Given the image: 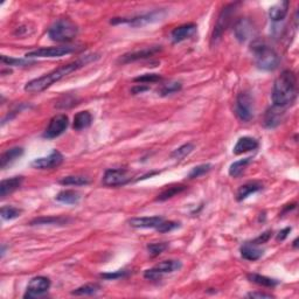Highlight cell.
Returning <instances> with one entry per match:
<instances>
[{"instance_id": "1", "label": "cell", "mask_w": 299, "mask_h": 299, "mask_svg": "<svg viewBox=\"0 0 299 299\" xmlns=\"http://www.w3.org/2000/svg\"><path fill=\"white\" fill-rule=\"evenodd\" d=\"M98 59H100L98 54H89V55L80 57V59L74 61V62L64 64V66L57 68V69L50 71V73L43 75L41 77H37V79H34L29 81V82H27L25 86V91L32 94L41 93V91L52 87L54 83L59 82V81L64 79V77L68 76L69 74L81 69V68L86 67L87 64L94 62V61Z\"/></svg>"}, {"instance_id": "2", "label": "cell", "mask_w": 299, "mask_h": 299, "mask_svg": "<svg viewBox=\"0 0 299 299\" xmlns=\"http://www.w3.org/2000/svg\"><path fill=\"white\" fill-rule=\"evenodd\" d=\"M297 96V76L292 70L282 71L274 83L273 103L275 107L287 108L294 103Z\"/></svg>"}, {"instance_id": "3", "label": "cell", "mask_w": 299, "mask_h": 299, "mask_svg": "<svg viewBox=\"0 0 299 299\" xmlns=\"http://www.w3.org/2000/svg\"><path fill=\"white\" fill-rule=\"evenodd\" d=\"M251 52L254 54L255 63L262 70H275L280 66V55L266 42L255 40L251 43Z\"/></svg>"}, {"instance_id": "4", "label": "cell", "mask_w": 299, "mask_h": 299, "mask_svg": "<svg viewBox=\"0 0 299 299\" xmlns=\"http://www.w3.org/2000/svg\"><path fill=\"white\" fill-rule=\"evenodd\" d=\"M79 34V27L70 19H60L48 29V36L55 42H70Z\"/></svg>"}, {"instance_id": "5", "label": "cell", "mask_w": 299, "mask_h": 299, "mask_svg": "<svg viewBox=\"0 0 299 299\" xmlns=\"http://www.w3.org/2000/svg\"><path fill=\"white\" fill-rule=\"evenodd\" d=\"M237 5H239V2H233V4L224 6V7L222 8V11L220 12L219 16H217L215 26H214L212 39H210L212 46L216 45V43L220 41L221 37H222V35H223V33L226 32V29L228 28L230 23H232V20L236 13Z\"/></svg>"}, {"instance_id": "6", "label": "cell", "mask_w": 299, "mask_h": 299, "mask_svg": "<svg viewBox=\"0 0 299 299\" xmlns=\"http://www.w3.org/2000/svg\"><path fill=\"white\" fill-rule=\"evenodd\" d=\"M255 114V101L248 91H242L237 95L235 102V115L241 122H249L253 120Z\"/></svg>"}, {"instance_id": "7", "label": "cell", "mask_w": 299, "mask_h": 299, "mask_svg": "<svg viewBox=\"0 0 299 299\" xmlns=\"http://www.w3.org/2000/svg\"><path fill=\"white\" fill-rule=\"evenodd\" d=\"M164 9H155V11L144 13V14L132 16V18H114L111 20V23L117 25V23H128L132 27H142L149 23H153L160 20L165 16Z\"/></svg>"}, {"instance_id": "8", "label": "cell", "mask_w": 299, "mask_h": 299, "mask_svg": "<svg viewBox=\"0 0 299 299\" xmlns=\"http://www.w3.org/2000/svg\"><path fill=\"white\" fill-rule=\"evenodd\" d=\"M181 268V262L175 260L162 261L151 269L145 270L144 277L149 281H160L165 275L178 271Z\"/></svg>"}, {"instance_id": "9", "label": "cell", "mask_w": 299, "mask_h": 299, "mask_svg": "<svg viewBox=\"0 0 299 299\" xmlns=\"http://www.w3.org/2000/svg\"><path fill=\"white\" fill-rule=\"evenodd\" d=\"M79 49L77 46H60V47H48V48H39L32 50L26 54L27 59H35V57H61L68 54H71Z\"/></svg>"}, {"instance_id": "10", "label": "cell", "mask_w": 299, "mask_h": 299, "mask_svg": "<svg viewBox=\"0 0 299 299\" xmlns=\"http://www.w3.org/2000/svg\"><path fill=\"white\" fill-rule=\"evenodd\" d=\"M50 288V281L48 277L45 276H37L30 280V282L27 285L26 292L23 295L25 299H33L39 298L45 296L48 292Z\"/></svg>"}, {"instance_id": "11", "label": "cell", "mask_w": 299, "mask_h": 299, "mask_svg": "<svg viewBox=\"0 0 299 299\" xmlns=\"http://www.w3.org/2000/svg\"><path fill=\"white\" fill-rule=\"evenodd\" d=\"M129 172L124 168H109L103 175V185L107 187L123 186L130 181Z\"/></svg>"}, {"instance_id": "12", "label": "cell", "mask_w": 299, "mask_h": 299, "mask_svg": "<svg viewBox=\"0 0 299 299\" xmlns=\"http://www.w3.org/2000/svg\"><path fill=\"white\" fill-rule=\"evenodd\" d=\"M68 124H69V120H68L66 115H56L55 117H53L50 120L48 127H47L45 134H43V137L47 139H54L59 137V136L62 135L67 130Z\"/></svg>"}, {"instance_id": "13", "label": "cell", "mask_w": 299, "mask_h": 299, "mask_svg": "<svg viewBox=\"0 0 299 299\" xmlns=\"http://www.w3.org/2000/svg\"><path fill=\"white\" fill-rule=\"evenodd\" d=\"M256 28H255L254 22L248 18L239 19L234 25V34L240 42H246L251 40L255 36Z\"/></svg>"}, {"instance_id": "14", "label": "cell", "mask_w": 299, "mask_h": 299, "mask_svg": "<svg viewBox=\"0 0 299 299\" xmlns=\"http://www.w3.org/2000/svg\"><path fill=\"white\" fill-rule=\"evenodd\" d=\"M63 161V155L61 154L60 151L54 150V151L47 157L36 158L32 161V165L34 168L37 169H52L55 168L57 166H60Z\"/></svg>"}, {"instance_id": "15", "label": "cell", "mask_w": 299, "mask_h": 299, "mask_svg": "<svg viewBox=\"0 0 299 299\" xmlns=\"http://www.w3.org/2000/svg\"><path fill=\"white\" fill-rule=\"evenodd\" d=\"M160 50H161V46L148 47V48L137 50V52H131V53L124 54L123 56L120 57V62L122 64H127V63L135 62V61H138V60L148 59V57L153 56L154 54L160 52Z\"/></svg>"}, {"instance_id": "16", "label": "cell", "mask_w": 299, "mask_h": 299, "mask_svg": "<svg viewBox=\"0 0 299 299\" xmlns=\"http://www.w3.org/2000/svg\"><path fill=\"white\" fill-rule=\"evenodd\" d=\"M284 120V108L270 107L264 114L263 124L268 129H275L280 125Z\"/></svg>"}, {"instance_id": "17", "label": "cell", "mask_w": 299, "mask_h": 299, "mask_svg": "<svg viewBox=\"0 0 299 299\" xmlns=\"http://www.w3.org/2000/svg\"><path fill=\"white\" fill-rule=\"evenodd\" d=\"M196 28L198 27H196L195 23H185V25L176 27L171 33V39L173 43L182 42L185 40L189 39V37H192L196 33Z\"/></svg>"}, {"instance_id": "18", "label": "cell", "mask_w": 299, "mask_h": 299, "mask_svg": "<svg viewBox=\"0 0 299 299\" xmlns=\"http://www.w3.org/2000/svg\"><path fill=\"white\" fill-rule=\"evenodd\" d=\"M164 219L161 216H143L129 220V224L134 228H157Z\"/></svg>"}, {"instance_id": "19", "label": "cell", "mask_w": 299, "mask_h": 299, "mask_svg": "<svg viewBox=\"0 0 299 299\" xmlns=\"http://www.w3.org/2000/svg\"><path fill=\"white\" fill-rule=\"evenodd\" d=\"M23 181V176L21 175H16V176H12L9 179H5L2 180L1 183H0V196L2 199L6 198L8 194H11L16 189L21 186V183Z\"/></svg>"}, {"instance_id": "20", "label": "cell", "mask_w": 299, "mask_h": 299, "mask_svg": "<svg viewBox=\"0 0 299 299\" xmlns=\"http://www.w3.org/2000/svg\"><path fill=\"white\" fill-rule=\"evenodd\" d=\"M263 189V183L261 181H249L244 183L239 188V191L236 193V200L237 201H243L248 196L257 193Z\"/></svg>"}, {"instance_id": "21", "label": "cell", "mask_w": 299, "mask_h": 299, "mask_svg": "<svg viewBox=\"0 0 299 299\" xmlns=\"http://www.w3.org/2000/svg\"><path fill=\"white\" fill-rule=\"evenodd\" d=\"M258 148V142L256 139L253 137H241L239 141H237L236 145L234 146L233 152L235 154H243L247 153V152L254 151Z\"/></svg>"}, {"instance_id": "22", "label": "cell", "mask_w": 299, "mask_h": 299, "mask_svg": "<svg viewBox=\"0 0 299 299\" xmlns=\"http://www.w3.org/2000/svg\"><path fill=\"white\" fill-rule=\"evenodd\" d=\"M289 6H290V2L289 1H281L275 4L274 6H271L269 9L270 19L273 20L274 22L283 21L285 16L288 15Z\"/></svg>"}, {"instance_id": "23", "label": "cell", "mask_w": 299, "mask_h": 299, "mask_svg": "<svg viewBox=\"0 0 299 299\" xmlns=\"http://www.w3.org/2000/svg\"><path fill=\"white\" fill-rule=\"evenodd\" d=\"M22 154L23 149L19 148V146L7 150V151L4 152V153L1 154V157H0V167H1V169H5L8 165H11L16 159L21 157Z\"/></svg>"}, {"instance_id": "24", "label": "cell", "mask_w": 299, "mask_h": 299, "mask_svg": "<svg viewBox=\"0 0 299 299\" xmlns=\"http://www.w3.org/2000/svg\"><path fill=\"white\" fill-rule=\"evenodd\" d=\"M93 122V116L89 111H80L75 115L74 122H73V128L74 130L80 131L83 129L89 128Z\"/></svg>"}, {"instance_id": "25", "label": "cell", "mask_w": 299, "mask_h": 299, "mask_svg": "<svg viewBox=\"0 0 299 299\" xmlns=\"http://www.w3.org/2000/svg\"><path fill=\"white\" fill-rule=\"evenodd\" d=\"M55 200L66 203V205H77L81 200V195L79 192L73 191V189H66V191H61L55 196Z\"/></svg>"}, {"instance_id": "26", "label": "cell", "mask_w": 299, "mask_h": 299, "mask_svg": "<svg viewBox=\"0 0 299 299\" xmlns=\"http://www.w3.org/2000/svg\"><path fill=\"white\" fill-rule=\"evenodd\" d=\"M241 256H242L244 260L247 261H257L263 256V250L258 249L256 246L251 243H247L241 248Z\"/></svg>"}, {"instance_id": "27", "label": "cell", "mask_w": 299, "mask_h": 299, "mask_svg": "<svg viewBox=\"0 0 299 299\" xmlns=\"http://www.w3.org/2000/svg\"><path fill=\"white\" fill-rule=\"evenodd\" d=\"M247 277H248V280L251 282V283L261 285V287L274 288V287H276V285L280 284V282H278L277 280H274V278H270L267 276H262V275H260V274H249Z\"/></svg>"}, {"instance_id": "28", "label": "cell", "mask_w": 299, "mask_h": 299, "mask_svg": "<svg viewBox=\"0 0 299 299\" xmlns=\"http://www.w3.org/2000/svg\"><path fill=\"white\" fill-rule=\"evenodd\" d=\"M186 189H187V186L181 185V183H179V185L169 186L166 189H164V191H162L160 194L158 195L157 201H166V200L172 199L173 196L180 194V193L186 191Z\"/></svg>"}, {"instance_id": "29", "label": "cell", "mask_w": 299, "mask_h": 299, "mask_svg": "<svg viewBox=\"0 0 299 299\" xmlns=\"http://www.w3.org/2000/svg\"><path fill=\"white\" fill-rule=\"evenodd\" d=\"M59 183L63 186H86L90 183V179L83 175H68L59 180Z\"/></svg>"}, {"instance_id": "30", "label": "cell", "mask_w": 299, "mask_h": 299, "mask_svg": "<svg viewBox=\"0 0 299 299\" xmlns=\"http://www.w3.org/2000/svg\"><path fill=\"white\" fill-rule=\"evenodd\" d=\"M69 222V220L66 219V217H61V216H48V217H39V219H34L33 221H30V226H43V224H60V226H63Z\"/></svg>"}, {"instance_id": "31", "label": "cell", "mask_w": 299, "mask_h": 299, "mask_svg": "<svg viewBox=\"0 0 299 299\" xmlns=\"http://www.w3.org/2000/svg\"><path fill=\"white\" fill-rule=\"evenodd\" d=\"M250 162H251V158H244V159H241V160L233 162L229 167V175L233 176V178L240 176Z\"/></svg>"}, {"instance_id": "32", "label": "cell", "mask_w": 299, "mask_h": 299, "mask_svg": "<svg viewBox=\"0 0 299 299\" xmlns=\"http://www.w3.org/2000/svg\"><path fill=\"white\" fill-rule=\"evenodd\" d=\"M181 88L182 84L178 82V81H171V82L162 84L160 89L158 90V94L160 95V96H168V95L178 93V91L181 90Z\"/></svg>"}, {"instance_id": "33", "label": "cell", "mask_w": 299, "mask_h": 299, "mask_svg": "<svg viewBox=\"0 0 299 299\" xmlns=\"http://www.w3.org/2000/svg\"><path fill=\"white\" fill-rule=\"evenodd\" d=\"M101 287L98 284H86L82 285V287L77 288L76 290H74L71 292L73 296H91L95 295L96 292L100 291Z\"/></svg>"}, {"instance_id": "34", "label": "cell", "mask_w": 299, "mask_h": 299, "mask_svg": "<svg viewBox=\"0 0 299 299\" xmlns=\"http://www.w3.org/2000/svg\"><path fill=\"white\" fill-rule=\"evenodd\" d=\"M193 150H194V145L192 143H187V144H183L180 148L175 149L171 153V157L174 159H183L191 153Z\"/></svg>"}, {"instance_id": "35", "label": "cell", "mask_w": 299, "mask_h": 299, "mask_svg": "<svg viewBox=\"0 0 299 299\" xmlns=\"http://www.w3.org/2000/svg\"><path fill=\"white\" fill-rule=\"evenodd\" d=\"M0 213H1V217L4 220H13V219H16V217H19L20 214L22 213V210L12 206H4L1 207Z\"/></svg>"}, {"instance_id": "36", "label": "cell", "mask_w": 299, "mask_h": 299, "mask_svg": "<svg viewBox=\"0 0 299 299\" xmlns=\"http://www.w3.org/2000/svg\"><path fill=\"white\" fill-rule=\"evenodd\" d=\"M210 169H212V165L210 164H202V165L195 166V167H193L192 171L188 173V178L189 179L199 178V176L205 175L206 173H208Z\"/></svg>"}, {"instance_id": "37", "label": "cell", "mask_w": 299, "mask_h": 299, "mask_svg": "<svg viewBox=\"0 0 299 299\" xmlns=\"http://www.w3.org/2000/svg\"><path fill=\"white\" fill-rule=\"evenodd\" d=\"M1 62L7 66H14V67H22V66H29L34 62H30L29 60H23V59H14V57H9L6 55H1Z\"/></svg>"}, {"instance_id": "38", "label": "cell", "mask_w": 299, "mask_h": 299, "mask_svg": "<svg viewBox=\"0 0 299 299\" xmlns=\"http://www.w3.org/2000/svg\"><path fill=\"white\" fill-rule=\"evenodd\" d=\"M167 248H168V244L165 243V242L150 243L148 246V251L152 257H157L161 253H164V251L167 249Z\"/></svg>"}, {"instance_id": "39", "label": "cell", "mask_w": 299, "mask_h": 299, "mask_svg": "<svg viewBox=\"0 0 299 299\" xmlns=\"http://www.w3.org/2000/svg\"><path fill=\"white\" fill-rule=\"evenodd\" d=\"M179 227H180L179 222H175V221H165L164 220L160 224H159L157 228H155V230L159 233H168L176 228H179Z\"/></svg>"}, {"instance_id": "40", "label": "cell", "mask_w": 299, "mask_h": 299, "mask_svg": "<svg viewBox=\"0 0 299 299\" xmlns=\"http://www.w3.org/2000/svg\"><path fill=\"white\" fill-rule=\"evenodd\" d=\"M161 80V76L159 74H144L142 76L136 77L134 80L137 83H154Z\"/></svg>"}, {"instance_id": "41", "label": "cell", "mask_w": 299, "mask_h": 299, "mask_svg": "<svg viewBox=\"0 0 299 299\" xmlns=\"http://www.w3.org/2000/svg\"><path fill=\"white\" fill-rule=\"evenodd\" d=\"M128 275V271L125 270H118V271H115V273H109V274H102L101 277L102 278H105V280H109V281H114V280H117V278H122L124 276H127Z\"/></svg>"}, {"instance_id": "42", "label": "cell", "mask_w": 299, "mask_h": 299, "mask_svg": "<svg viewBox=\"0 0 299 299\" xmlns=\"http://www.w3.org/2000/svg\"><path fill=\"white\" fill-rule=\"evenodd\" d=\"M76 97H73V96H68V97H64L61 100L59 103L56 104L57 108H70L73 107V105H76Z\"/></svg>"}, {"instance_id": "43", "label": "cell", "mask_w": 299, "mask_h": 299, "mask_svg": "<svg viewBox=\"0 0 299 299\" xmlns=\"http://www.w3.org/2000/svg\"><path fill=\"white\" fill-rule=\"evenodd\" d=\"M271 234H273V232H271V230H268V232L263 233L262 235L256 237V239H255L253 242H251V244H254V246H258V244H263V243L268 242V241L270 240Z\"/></svg>"}, {"instance_id": "44", "label": "cell", "mask_w": 299, "mask_h": 299, "mask_svg": "<svg viewBox=\"0 0 299 299\" xmlns=\"http://www.w3.org/2000/svg\"><path fill=\"white\" fill-rule=\"evenodd\" d=\"M248 298H275V296L266 292H250L247 295Z\"/></svg>"}, {"instance_id": "45", "label": "cell", "mask_w": 299, "mask_h": 299, "mask_svg": "<svg viewBox=\"0 0 299 299\" xmlns=\"http://www.w3.org/2000/svg\"><path fill=\"white\" fill-rule=\"evenodd\" d=\"M149 89H150L149 86H145V84H138V86H136V87L132 88L131 93L134 94V95H137V94L144 93V91L149 90Z\"/></svg>"}, {"instance_id": "46", "label": "cell", "mask_w": 299, "mask_h": 299, "mask_svg": "<svg viewBox=\"0 0 299 299\" xmlns=\"http://www.w3.org/2000/svg\"><path fill=\"white\" fill-rule=\"evenodd\" d=\"M290 232H291L290 227H287L285 229L281 230V232L278 233V235H277V241H284L288 237L289 234H290Z\"/></svg>"}]
</instances>
